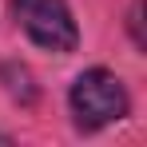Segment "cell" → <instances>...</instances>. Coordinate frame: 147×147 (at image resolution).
Returning <instances> with one entry per match:
<instances>
[{"label": "cell", "mask_w": 147, "mask_h": 147, "mask_svg": "<svg viewBox=\"0 0 147 147\" xmlns=\"http://www.w3.org/2000/svg\"><path fill=\"white\" fill-rule=\"evenodd\" d=\"M12 12H16V20H20V28L32 44L60 52V56L76 52L80 28H76L68 0H12Z\"/></svg>", "instance_id": "obj_2"}, {"label": "cell", "mask_w": 147, "mask_h": 147, "mask_svg": "<svg viewBox=\"0 0 147 147\" xmlns=\"http://www.w3.org/2000/svg\"><path fill=\"white\" fill-rule=\"evenodd\" d=\"M68 103H72V115H76L80 131H99L107 123H119L131 111V99H127L123 80L115 72H107V68L80 72L72 92H68Z\"/></svg>", "instance_id": "obj_1"}]
</instances>
